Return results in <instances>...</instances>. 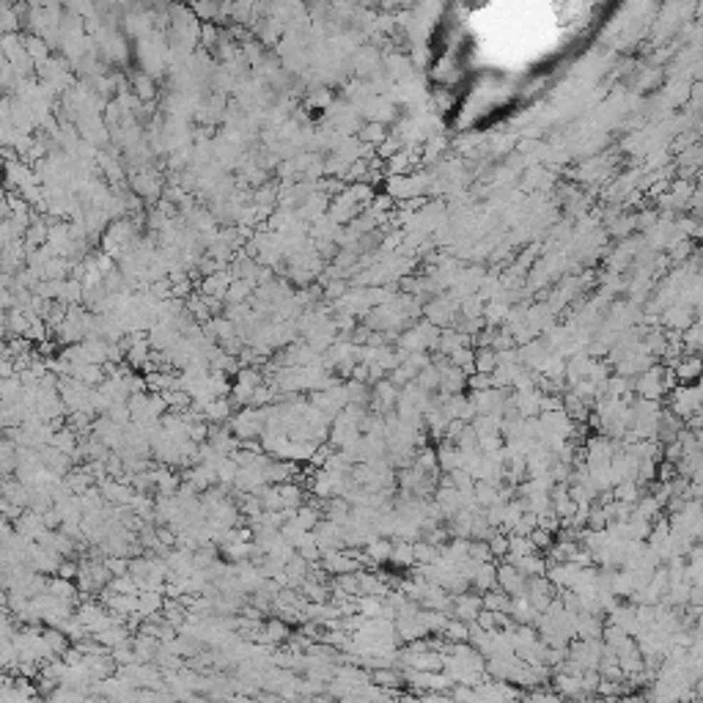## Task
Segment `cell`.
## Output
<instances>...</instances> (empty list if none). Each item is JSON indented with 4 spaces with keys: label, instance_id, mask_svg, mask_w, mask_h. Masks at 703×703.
<instances>
[{
    "label": "cell",
    "instance_id": "1",
    "mask_svg": "<svg viewBox=\"0 0 703 703\" xmlns=\"http://www.w3.org/2000/svg\"><path fill=\"white\" fill-rule=\"evenodd\" d=\"M549 689H552L555 695H561L563 701H580L582 698L580 676L561 673V670H555V673H552V679H549Z\"/></svg>",
    "mask_w": 703,
    "mask_h": 703
},
{
    "label": "cell",
    "instance_id": "2",
    "mask_svg": "<svg viewBox=\"0 0 703 703\" xmlns=\"http://www.w3.org/2000/svg\"><path fill=\"white\" fill-rule=\"evenodd\" d=\"M371 684L382 687V689H396V692H402V689L407 687L404 670H396V668L371 670Z\"/></svg>",
    "mask_w": 703,
    "mask_h": 703
},
{
    "label": "cell",
    "instance_id": "3",
    "mask_svg": "<svg viewBox=\"0 0 703 703\" xmlns=\"http://www.w3.org/2000/svg\"><path fill=\"white\" fill-rule=\"evenodd\" d=\"M264 643L266 646H281V643H289V627L286 621H266L264 624Z\"/></svg>",
    "mask_w": 703,
    "mask_h": 703
},
{
    "label": "cell",
    "instance_id": "4",
    "mask_svg": "<svg viewBox=\"0 0 703 703\" xmlns=\"http://www.w3.org/2000/svg\"><path fill=\"white\" fill-rule=\"evenodd\" d=\"M442 637L448 643H467L470 640V624L467 621H459V618H448V624L442 629Z\"/></svg>",
    "mask_w": 703,
    "mask_h": 703
},
{
    "label": "cell",
    "instance_id": "5",
    "mask_svg": "<svg viewBox=\"0 0 703 703\" xmlns=\"http://www.w3.org/2000/svg\"><path fill=\"white\" fill-rule=\"evenodd\" d=\"M511 607V599L506 591H489V594H484V610H489V613H509Z\"/></svg>",
    "mask_w": 703,
    "mask_h": 703
},
{
    "label": "cell",
    "instance_id": "6",
    "mask_svg": "<svg viewBox=\"0 0 703 703\" xmlns=\"http://www.w3.org/2000/svg\"><path fill=\"white\" fill-rule=\"evenodd\" d=\"M454 703H478V689L475 687H464V684H454V689L448 692Z\"/></svg>",
    "mask_w": 703,
    "mask_h": 703
},
{
    "label": "cell",
    "instance_id": "7",
    "mask_svg": "<svg viewBox=\"0 0 703 703\" xmlns=\"http://www.w3.org/2000/svg\"><path fill=\"white\" fill-rule=\"evenodd\" d=\"M88 703H119V701H113V698H88Z\"/></svg>",
    "mask_w": 703,
    "mask_h": 703
}]
</instances>
